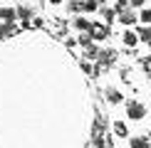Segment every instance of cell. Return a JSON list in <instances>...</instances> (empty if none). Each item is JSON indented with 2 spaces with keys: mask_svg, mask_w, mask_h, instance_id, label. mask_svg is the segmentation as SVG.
Listing matches in <instances>:
<instances>
[{
  "mask_svg": "<svg viewBox=\"0 0 151 148\" xmlns=\"http://www.w3.org/2000/svg\"><path fill=\"white\" fill-rule=\"evenodd\" d=\"M131 148H151V141L146 138V136H134V138L129 141Z\"/></svg>",
  "mask_w": 151,
  "mask_h": 148,
  "instance_id": "obj_7",
  "label": "cell"
},
{
  "mask_svg": "<svg viewBox=\"0 0 151 148\" xmlns=\"http://www.w3.org/2000/svg\"><path fill=\"white\" fill-rule=\"evenodd\" d=\"M99 52H102V49L99 47H87V52H84V57H87V62H97V57H99Z\"/></svg>",
  "mask_w": 151,
  "mask_h": 148,
  "instance_id": "obj_12",
  "label": "cell"
},
{
  "mask_svg": "<svg viewBox=\"0 0 151 148\" xmlns=\"http://www.w3.org/2000/svg\"><path fill=\"white\" fill-rule=\"evenodd\" d=\"M82 72H87V74H94V67H92V62H82Z\"/></svg>",
  "mask_w": 151,
  "mask_h": 148,
  "instance_id": "obj_21",
  "label": "cell"
},
{
  "mask_svg": "<svg viewBox=\"0 0 151 148\" xmlns=\"http://www.w3.org/2000/svg\"><path fill=\"white\" fill-rule=\"evenodd\" d=\"M131 5H129V0H116V5H114V12L119 15V12H124V10H129Z\"/></svg>",
  "mask_w": 151,
  "mask_h": 148,
  "instance_id": "obj_15",
  "label": "cell"
},
{
  "mask_svg": "<svg viewBox=\"0 0 151 148\" xmlns=\"http://www.w3.org/2000/svg\"><path fill=\"white\" fill-rule=\"evenodd\" d=\"M144 114H146L144 104H139V101H129V104H127V116H129L131 121H139V119H144Z\"/></svg>",
  "mask_w": 151,
  "mask_h": 148,
  "instance_id": "obj_1",
  "label": "cell"
},
{
  "mask_svg": "<svg viewBox=\"0 0 151 148\" xmlns=\"http://www.w3.org/2000/svg\"><path fill=\"white\" fill-rule=\"evenodd\" d=\"M124 45H127V47H136V45H139L136 32H131V30H129V32H124Z\"/></svg>",
  "mask_w": 151,
  "mask_h": 148,
  "instance_id": "obj_10",
  "label": "cell"
},
{
  "mask_svg": "<svg viewBox=\"0 0 151 148\" xmlns=\"http://www.w3.org/2000/svg\"><path fill=\"white\" fill-rule=\"evenodd\" d=\"M89 20H84V17H74V27L77 30H82V32H87V30H89Z\"/></svg>",
  "mask_w": 151,
  "mask_h": 148,
  "instance_id": "obj_14",
  "label": "cell"
},
{
  "mask_svg": "<svg viewBox=\"0 0 151 148\" xmlns=\"http://www.w3.org/2000/svg\"><path fill=\"white\" fill-rule=\"evenodd\" d=\"M119 22L122 25H136V20H139V15L134 12V8H129V10H124V12H119Z\"/></svg>",
  "mask_w": 151,
  "mask_h": 148,
  "instance_id": "obj_4",
  "label": "cell"
},
{
  "mask_svg": "<svg viewBox=\"0 0 151 148\" xmlns=\"http://www.w3.org/2000/svg\"><path fill=\"white\" fill-rule=\"evenodd\" d=\"M111 128H114V133H116V136H122V138H124V136H129L127 123H124V121H114V126H111Z\"/></svg>",
  "mask_w": 151,
  "mask_h": 148,
  "instance_id": "obj_13",
  "label": "cell"
},
{
  "mask_svg": "<svg viewBox=\"0 0 151 148\" xmlns=\"http://www.w3.org/2000/svg\"><path fill=\"white\" fill-rule=\"evenodd\" d=\"M144 3H146V0H129V5H131V8H141Z\"/></svg>",
  "mask_w": 151,
  "mask_h": 148,
  "instance_id": "obj_22",
  "label": "cell"
},
{
  "mask_svg": "<svg viewBox=\"0 0 151 148\" xmlns=\"http://www.w3.org/2000/svg\"><path fill=\"white\" fill-rule=\"evenodd\" d=\"M67 8H70L72 12H82V10H84V3H82V0H70Z\"/></svg>",
  "mask_w": 151,
  "mask_h": 148,
  "instance_id": "obj_16",
  "label": "cell"
},
{
  "mask_svg": "<svg viewBox=\"0 0 151 148\" xmlns=\"http://www.w3.org/2000/svg\"><path fill=\"white\" fill-rule=\"evenodd\" d=\"M15 15H17V17H22V20H25V22L30 25V17H32V8H27V5H22V8H17V10H15Z\"/></svg>",
  "mask_w": 151,
  "mask_h": 148,
  "instance_id": "obj_9",
  "label": "cell"
},
{
  "mask_svg": "<svg viewBox=\"0 0 151 148\" xmlns=\"http://www.w3.org/2000/svg\"><path fill=\"white\" fill-rule=\"evenodd\" d=\"M50 3H52V5H60V3H62V0H50Z\"/></svg>",
  "mask_w": 151,
  "mask_h": 148,
  "instance_id": "obj_23",
  "label": "cell"
},
{
  "mask_svg": "<svg viewBox=\"0 0 151 148\" xmlns=\"http://www.w3.org/2000/svg\"><path fill=\"white\" fill-rule=\"evenodd\" d=\"M114 57H116V52H114V49H102V52H99V57H97V67L102 69V67L114 64Z\"/></svg>",
  "mask_w": 151,
  "mask_h": 148,
  "instance_id": "obj_3",
  "label": "cell"
},
{
  "mask_svg": "<svg viewBox=\"0 0 151 148\" xmlns=\"http://www.w3.org/2000/svg\"><path fill=\"white\" fill-rule=\"evenodd\" d=\"M79 45H82V47H92V37L87 35V32H82V35H79Z\"/></svg>",
  "mask_w": 151,
  "mask_h": 148,
  "instance_id": "obj_19",
  "label": "cell"
},
{
  "mask_svg": "<svg viewBox=\"0 0 151 148\" xmlns=\"http://www.w3.org/2000/svg\"><path fill=\"white\" fill-rule=\"evenodd\" d=\"M15 8H0V20H5V22H15Z\"/></svg>",
  "mask_w": 151,
  "mask_h": 148,
  "instance_id": "obj_8",
  "label": "cell"
},
{
  "mask_svg": "<svg viewBox=\"0 0 151 148\" xmlns=\"http://www.w3.org/2000/svg\"><path fill=\"white\" fill-rule=\"evenodd\" d=\"M104 94H106V101H109V104H119V101L124 99V96H122V91H119L116 86H106Z\"/></svg>",
  "mask_w": 151,
  "mask_h": 148,
  "instance_id": "obj_6",
  "label": "cell"
},
{
  "mask_svg": "<svg viewBox=\"0 0 151 148\" xmlns=\"http://www.w3.org/2000/svg\"><path fill=\"white\" fill-rule=\"evenodd\" d=\"M136 37L151 45V25H146V27H141V30H136Z\"/></svg>",
  "mask_w": 151,
  "mask_h": 148,
  "instance_id": "obj_11",
  "label": "cell"
},
{
  "mask_svg": "<svg viewBox=\"0 0 151 148\" xmlns=\"http://www.w3.org/2000/svg\"><path fill=\"white\" fill-rule=\"evenodd\" d=\"M87 35H89L92 40H106V37H109V30H106V25L92 22V25H89V30H87Z\"/></svg>",
  "mask_w": 151,
  "mask_h": 148,
  "instance_id": "obj_2",
  "label": "cell"
},
{
  "mask_svg": "<svg viewBox=\"0 0 151 148\" xmlns=\"http://www.w3.org/2000/svg\"><path fill=\"white\" fill-rule=\"evenodd\" d=\"M139 20L144 25H151V10H141V15H139Z\"/></svg>",
  "mask_w": 151,
  "mask_h": 148,
  "instance_id": "obj_20",
  "label": "cell"
},
{
  "mask_svg": "<svg viewBox=\"0 0 151 148\" xmlns=\"http://www.w3.org/2000/svg\"><path fill=\"white\" fill-rule=\"evenodd\" d=\"M102 15H104V20H106V22H114L116 12H114V8H104V10H102Z\"/></svg>",
  "mask_w": 151,
  "mask_h": 148,
  "instance_id": "obj_17",
  "label": "cell"
},
{
  "mask_svg": "<svg viewBox=\"0 0 151 148\" xmlns=\"http://www.w3.org/2000/svg\"><path fill=\"white\" fill-rule=\"evenodd\" d=\"M104 143H106V141H104V133H102V136H92V146H94V148H104Z\"/></svg>",
  "mask_w": 151,
  "mask_h": 148,
  "instance_id": "obj_18",
  "label": "cell"
},
{
  "mask_svg": "<svg viewBox=\"0 0 151 148\" xmlns=\"http://www.w3.org/2000/svg\"><path fill=\"white\" fill-rule=\"evenodd\" d=\"M17 32V25L15 22H3L0 25V40H8V37H12Z\"/></svg>",
  "mask_w": 151,
  "mask_h": 148,
  "instance_id": "obj_5",
  "label": "cell"
}]
</instances>
